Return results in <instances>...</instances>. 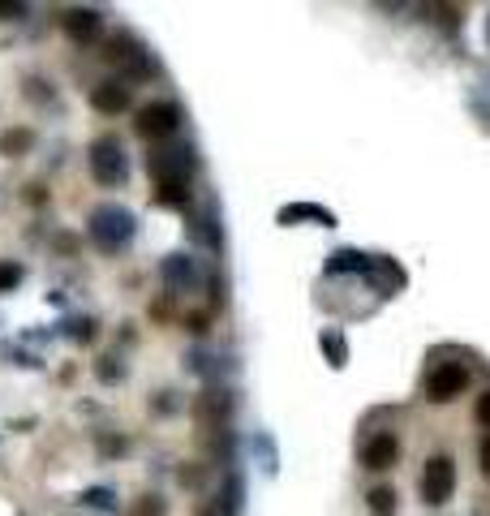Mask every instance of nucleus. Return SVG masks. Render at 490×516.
I'll list each match as a JSON object with an SVG mask.
<instances>
[{
	"label": "nucleus",
	"mask_w": 490,
	"mask_h": 516,
	"mask_svg": "<svg viewBox=\"0 0 490 516\" xmlns=\"http://www.w3.org/2000/svg\"><path fill=\"white\" fill-rule=\"evenodd\" d=\"M486 43H490V22H486Z\"/></svg>",
	"instance_id": "nucleus-32"
},
{
	"label": "nucleus",
	"mask_w": 490,
	"mask_h": 516,
	"mask_svg": "<svg viewBox=\"0 0 490 516\" xmlns=\"http://www.w3.org/2000/svg\"><path fill=\"white\" fill-rule=\"evenodd\" d=\"M319 349L327 357L331 370H344L349 366V340H344V332H336V327H327V332L319 336Z\"/></svg>",
	"instance_id": "nucleus-18"
},
{
	"label": "nucleus",
	"mask_w": 490,
	"mask_h": 516,
	"mask_svg": "<svg viewBox=\"0 0 490 516\" xmlns=\"http://www.w3.org/2000/svg\"><path fill=\"white\" fill-rule=\"evenodd\" d=\"M86 160H91V177L104 185V190H117V185L129 181V151H125V142L117 134L95 138Z\"/></svg>",
	"instance_id": "nucleus-3"
},
{
	"label": "nucleus",
	"mask_w": 490,
	"mask_h": 516,
	"mask_svg": "<svg viewBox=\"0 0 490 516\" xmlns=\"http://www.w3.org/2000/svg\"><path fill=\"white\" fill-rule=\"evenodd\" d=\"M233 405H237L233 392H224V387H207V392L194 400V418L207 422L211 430H224L228 418H233Z\"/></svg>",
	"instance_id": "nucleus-11"
},
{
	"label": "nucleus",
	"mask_w": 490,
	"mask_h": 516,
	"mask_svg": "<svg viewBox=\"0 0 490 516\" xmlns=\"http://www.w3.org/2000/svg\"><path fill=\"white\" fill-rule=\"evenodd\" d=\"M366 508H370V516H396L400 495L392 491V486H374V491L366 495Z\"/></svg>",
	"instance_id": "nucleus-20"
},
{
	"label": "nucleus",
	"mask_w": 490,
	"mask_h": 516,
	"mask_svg": "<svg viewBox=\"0 0 490 516\" xmlns=\"http://www.w3.org/2000/svg\"><path fill=\"white\" fill-rule=\"evenodd\" d=\"M362 280H370V284H374V293H383V297H392V293H400V289L409 284L405 267H400L396 258H387V254H370V258H366Z\"/></svg>",
	"instance_id": "nucleus-8"
},
{
	"label": "nucleus",
	"mask_w": 490,
	"mask_h": 516,
	"mask_svg": "<svg viewBox=\"0 0 490 516\" xmlns=\"http://www.w3.org/2000/svg\"><path fill=\"white\" fill-rule=\"evenodd\" d=\"M26 18V5H9V0H0V22H18Z\"/></svg>",
	"instance_id": "nucleus-30"
},
{
	"label": "nucleus",
	"mask_w": 490,
	"mask_h": 516,
	"mask_svg": "<svg viewBox=\"0 0 490 516\" xmlns=\"http://www.w3.org/2000/svg\"><path fill=\"white\" fill-rule=\"evenodd\" d=\"M69 336L74 340H95V319H74L69 323Z\"/></svg>",
	"instance_id": "nucleus-27"
},
{
	"label": "nucleus",
	"mask_w": 490,
	"mask_h": 516,
	"mask_svg": "<svg viewBox=\"0 0 490 516\" xmlns=\"http://www.w3.org/2000/svg\"><path fill=\"white\" fill-rule=\"evenodd\" d=\"M185 233H190L194 246H207L211 254H220L224 233H220V211H215V203H207L203 211H190V224H185Z\"/></svg>",
	"instance_id": "nucleus-12"
},
{
	"label": "nucleus",
	"mask_w": 490,
	"mask_h": 516,
	"mask_svg": "<svg viewBox=\"0 0 490 516\" xmlns=\"http://www.w3.org/2000/svg\"><path fill=\"white\" fill-rule=\"evenodd\" d=\"M61 31L74 43H82V48H91V43L104 35V13L99 9H69L61 18Z\"/></svg>",
	"instance_id": "nucleus-13"
},
{
	"label": "nucleus",
	"mask_w": 490,
	"mask_h": 516,
	"mask_svg": "<svg viewBox=\"0 0 490 516\" xmlns=\"http://www.w3.org/2000/svg\"><path fill=\"white\" fill-rule=\"evenodd\" d=\"M254 456H258V465L276 478V473H280V452H276V439H271L267 430H263V435H254Z\"/></svg>",
	"instance_id": "nucleus-21"
},
{
	"label": "nucleus",
	"mask_w": 490,
	"mask_h": 516,
	"mask_svg": "<svg viewBox=\"0 0 490 516\" xmlns=\"http://www.w3.org/2000/svg\"><path fill=\"white\" fill-rule=\"evenodd\" d=\"M478 461H482V473H486V478H490V435L482 439V452H478Z\"/></svg>",
	"instance_id": "nucleus-31"
},
{
	"label": "nucleus",
	"mask_w": 490,
	"mask_h": 516,
	"mask_svg": "<svg viewBox=\"0 0 490 516\" xmlns=\"http://www.w3.org/2000/svg\"><path fill=\"white\" fill-rule=\"evenodd\" d=\"M473 418H478V422L490 430V387H486V392L478 396V405H473Z\"/></svg>",
	"instance_id": "nucleus-28"
},
{
	"label": "nucleus",
	"mask_w": 490,
	"mask_h": 516,
	"mask_svg": "<svg viewBox=\"0 0 490 516\" xmlns=\"http://www.w3.org/2000/svg\"><path fill=\"white\" fill-rule=\"evenodd\" d=\"M86 233H91V246L99 254H121L138 237V215L121 203H99L86 220Z\"/></svg>",
	"instance_id": "nucleus-2"
},
{
	"label": "nucleus",
	"mask_w": 490,
	"mask_h": 516,
	"mask_svg": "<svg viewBox=\"0 0 490 516\" xmlns=\"http://www.w3.org/2000/svg\"><path fill=\"white\" fill-rule=\"evenodd\" d=\"M22 276H26V267L13 263V258H5V263H0V293H13L22 284Z\"/></svg>",
	"instance_id": "nucleus-24"
},
{
	"label": "nucleus",
	"mask_w": 490,
	"mask_h": 516,
	"mask_svg": "<svg viewBox=\"0 0 490 516\" xmlns=\"http://www.w3.org/2000/svg\"><path fill=\"white\" fill-rule=\"evenodd\" d=\"M151 409H155V413H177V400H172V392H155Z\"/></svg>",
	"instance_id": "nucleus-29"
},
{
	"label": "nucleus",
	"mask_w": 490,
	"mask_h": 516,
	"mask_svg": "<svg viewBox=\"0 0 490 516\" xmlns=\"http://www.w3.org/2000/svg\"><path fill=\"white\" fill-rule=\"evenodd\" d=\"M366 250H353V246H344L336 254H327V276H362L366 271Z\"/></svg>",
	"instance_id": "nucleus-17"
},
{
	"label": "nucleus",
	"mask_w": 490,
	"mask_h": 516,
	"mask_svg": "<svg viewBox=\"0 0 490 516\" xmlns=\"http://www.w3.org/2000/svg\"><path fill=\"white\" fill-rule=\"evenodd\" d=\"M104 56H108L112 65H125L129 74H155L151 56L142 52V43H138L134 35H125V31H117V35L108 39V52H104Z\"/></svg>",
	"instance_id": "nucleus-10"
},
{
	"label": "nucleus",
	"mask_w": 490,
	"mask_h": 516,
	"mask_svg": "<svg viewBox=\"0 0 490 516\" xmlns=\"http://www.w3.org/2000/svg\"><path fill=\"white\" fill-rule=\"evenodd\" d=\"M95 375L104 379V383H121V379H125L121 357H117V353H104V357H99V366H95Z\"/></svg>",
	"instance_id": "nucleus-23"
},
{
	"label": "nucleus",
	"mask_w": 490,
	"mask_h": 516,
	"mask_svg": "<svg viewBox=\"0 0 490 516\" xmlns=\"http://www.w3.org/2000/svg\"><path fill=\"white\" fill-rule=\"evenodd\" d=\"M134 516H164V499L142 495V504H134Z\"/></svg>",
	"instance_id": "nucleus-26"
},
{
	"label": "nucleus",
	"mask_w": 490,
	"mask_h": 516,
	"mask_svg": "<svg viewBox=\"0 0 490 516\" xmlns=\"http://www.w3.org/2000/svg\"><path fill=\"white\" fill-rule=\"evenodd\" d=\"M129 104H134V86H129V78H104L99 86H91V108L104 112V117H121Z\"/></svg>",
	"instance_id": "nucleus-9"
},
{
	"label": "nucleus",
	"mask_w": 490,
	"mask_h": 516,
	"mask_svg": "<svg viewBox=\"0 0 490 516\" xmlns=\"http://www.w3.org/2000/svg\"><path fill=\"white\" fill-rule=\"evenodd\" d=\"M82 504H86V508H99V512H117V499H112L108 486H95V491H86Z\"/></svg>",
	"instance_id": "nucleus-25"
},
{
	"label": "nucleus",
	"mask_w": 490,
	"mask_h": 516,
	"mask_svg": "<svg viewBox=\"0 0 490 516\" xmlns=\"http://www.w3.org/2000/svg\"><path fill=\"white\" fill-rule=\"evenodd\" d=\"M151 181L155 190L151 198L160 207H185L190 203V181H194V168H198V151L194 142H160V147L151 151Z\"/></svg>",
	"instance_id": "nucleus-1"
},
{
	"label": "nucleus",
	"mask_w": 490,
	"mask_h": 516,
	"mask_svg": "<svg viewBox=\"0 0 490 516\" xmlns=\"http://www.w3.org/2000/svg\"><path fill=\"white\" fill-rule=\"evenodd\" d=\"M160 280L168 284L172 293H198L207 284V267H203V258L177 250V254H168L160 263Z\"/></svg>",
	"instance_id": "nucleus-4"
},
{
	"label": "nucleus",
	"mask_w": 490,
	"mask_h": 516,
	"mask_svg": "<svg viewBox=\"0 0 490 516\" xmlns=\"http://www.w3.org/2000/svg\"><path fill=\"white\" fill-rule=\"evenodd\" d=\"M452 495H456V461L452 456H430L422 469V499L430 508H443L452 504Z\"/></svg>",
	"instance_id": "nucleus-6"
},
{
	"label": "nucleus",
	"mask_w": 490,
	"mask_h": 516,
	"mask_svg": "<svg viewBox=\"0 0 490 516\" xmlns=\"http://www.w3.org/2000/svg\"><path fill=\"white\" fill-rule=\"evenodd\" d=\"M396 461H400V439L392 435V430H379V435L366 439V448H362L366 469H392Z\"/></svg>",
	"instance_id": "nucleus-16"
},
{
	"label": "nucleus",
	"mask_w": 490,
	"mask_h": 516,
	"mask_svg": "<svg viewBox=\"0 0 490 516\" xmlns=\"http://www.w3.org/2000/svg\"><path fill=\"white\" fill-rule=\"evenodd\" d=\"M185 370H190V375H198V379H220V357H215L211 349H190L185 353Z\"/></svg>",
	"instance_id": "nucleus-19"
},
{
	"label": "nucleus",
	"mask_w": 490,
	"mask_h": 516,
	"mask_svg": "<svg viewBox=\"0 0 490 516\" xmlns=\"http://www.w3.org/2000/svg\"><path fill=\"white\" fill-rule=\"evenodd\" d=\"M245 508V478L241 469H228V478L220 482V495L211 499V508L203 516H241Z\"/></svg>",
	"instance_id": "nucleus-14"
},
{
	"label": "nucleus",
	"mask_w": 490,
	"mask_h": 516,
	"mask_svg": "<svg viewBox=\"0 0 490 516\" xmlns=\"http://www.w3.org/2000/svg\"><path fill=\"white\" fill-rule=\"evenodd\" d=\"M138 134L142 138H160V142H172V134L181 129V108L172 99H155V104H142L138 108Z\"/></svg>",
	"instance_id": "nucleus-7"
},
{
	"label": "nucleus",
	"mask_w": 490,
	"mask_h": 516,
	"mask_svg": "<svg viewBox=\"0 0 490 516\" xmlns=\"http://www.w3.org/2000/svg\"><path fill=\"white\" fill-rule=\"evenodd\" d=\"M276 224H284V228H293V224L336 228L340 220H336V211H327V207H319V203H288V207H280V211H276Z\"/></svg>",
	"instance_id": "nucleus-15"
},
{
	"label": "nucleus",
	"mask_w": 490,
	"mask_h": 516,
	"mask_svg": "<svg viewBox=\"0 0 490 516\" xmlns=\"http://www.w3.org/2000/svg\"><path fill=\"white\" fill-rule=\"evenodd\" d=\"M469 387V366L460 362H435L426 375V400L430 405H452L456 396H465Z\"/></svg>",
	"instance_id": "nucleus-5"
},
{
	"label": "nucleus",
	"mask_w": 490,
	"mask_h": 516,
	"mask_svg": "<svg viewBox=\"0 0 490 516\" xmlns=\"http://www.w3.org/2000/svg\"><path fill=\"white\" fill-rule=\"evenodd\" d=\"M35 147V129H5L0 134V155H22Z\"/></svg>",
	"instance_id": "nucleus-22"
}]
</instances>
